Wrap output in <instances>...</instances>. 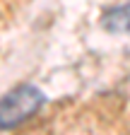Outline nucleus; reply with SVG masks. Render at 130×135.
I'll list each match as a JSON object with an SVG mask.
<instances>
[{
  "label": "nucleus",
  "instance_id": "obj_1",
  "mask_svg": "<svg viewBox=\"0 0 130 135\" xmlns=\"http://www.w3.org/2000/svg\"><path fill=\"white\" fill-rule=\"evenodd\" d=\"M43 104V94L31 87L19 84L0 99V128H17L27 118H31Z\"/></svg>",
  "mask_w": 130,
  "mask_h": 135
},
{
  "label": "nucleus",
  "instance_id": "obj_2",
  "mask_svg": "<svg viewBox=\"0 0 130 135\" xmlns=\"http://www.w3.org/2000/svg\"><path fill=\"white\" fill-rule=\"evenodd\" d=\"M104 29L111 34H130V3L108 7L101 20Z\"/></svg>",
  "mask_w": 130,
  "mask_h": 135
}]
</instances>
